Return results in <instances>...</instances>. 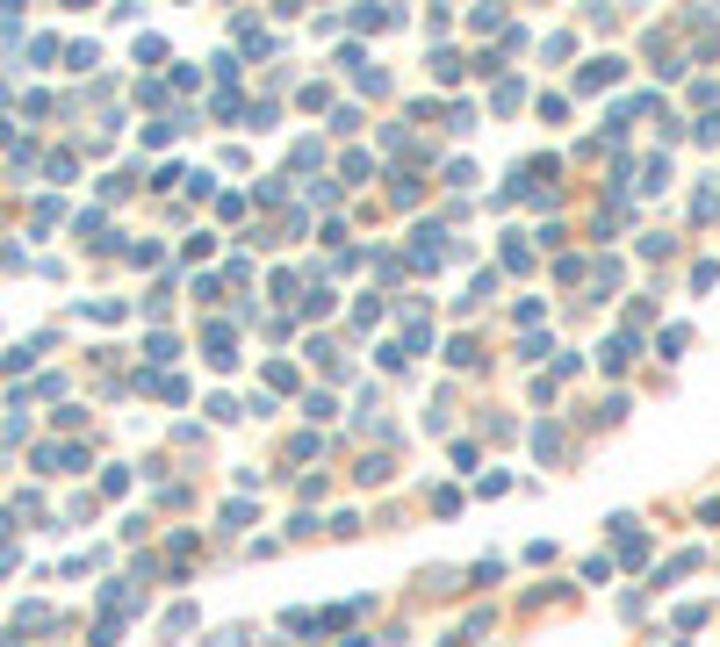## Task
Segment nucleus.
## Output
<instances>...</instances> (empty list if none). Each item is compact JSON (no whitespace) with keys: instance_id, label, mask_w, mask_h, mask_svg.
<instances>
[{"instance_id":"f257e3e1","label":"nucleus","mask_w":720,"mask_h":647,"mask_svg":"<svg viewBox=\"0 0 720 647\" xmlns=\"http://www.w3.org/2000/svg\"><path fill=\"white\" fill-rule=\"evenodd\" d=\"M562 446H569V432H562L555 417H540V425H533V461H562Z\"/></svg>"},{"instance_id":"f03ea898","label":"nucleus","mask_w":720,"mask_h":647,"mask_svg":"<svg viewBox=\"0 0 720 647\" xmlns=\"http://www.w3.org/2000/svg\"><path fill=\"white\" fill-rule=\"evenodd\" d=\"M598 368H606V374H626V368H634V331H619V338L598 346Z\"/></svg>"},{"instance_id":"7ed1b4c3","label":"nucleus","mask_w":720,"mask_h":647,"mask_svg":"<svg viewBox=\"0 0 720 647\" xmlns=\"http://www.w3.org/2000/svg\"><path fill=\"white\" fill-rule=\"evenodd\" d=\"M613 80H619V58H591V65H584V73H577V87H584V93L613 87Z\"/></svg>"},{"instance_id":"20e7f679","label":"nucleus","mask_w":720,"mask_h":647,"mask_svg":"<svg viewBox=\"0 0 720 647\" xmlns=\"http://www.w3.org/2000/svg\"><path fill=\"white\" fill-rule=\"evenodd\" d=\"M699 561H706V554H699V547H685V554H670V561H663V568H656V575H648V583H656V590H663V583H677V575H692V568H699Z\"/></svg>"},{"instance_id":"39448f33","label":"nucleus","mask_w":720,"mask_h":647,"mask_svg":"<svg viewBox=\"0 0 720 647\" xmlns=\"http://www.w3.org/2000/svg\"><path fill=\"white\" fill-rule=\"evenodd\" d=\"M339 181H346V187L375 181V159H368V152H346V166H339Z\"/></svg>"},{"instance_id":"423d86ee","label":"nucleus","mask_w":720,"mask_h":647,"mask_svg":"<svg viewBox=\"0 0 720 647\" xmlns=\"http://www.w3.org/2000/svg\"><path fill=\"white\" fill-rule=\"evenodd\" d=\"M353 475H360V482L375 489V482H390V475H397V461H390V454H368V461L353 467Z\"/></svg>"},{"instance_id":"0eeeda50","label":"nucleus","mask_w":720,"mask_h":647,"mask_svg":"<svg viewBox=\"0 0 720 647\" xmlns=\"http://www.w3.org/2000/svg\"><path fill=\"white\" fill-rule=\"evenodd\" d=\"M591 274V260H584V252H562V260H555V280H584Z\"/></svg>"},{"instance_id":"6e6552de","label":"nucleus","mask_w":720,"mask_h":647,"mask_svg":"<svg viewBox=\"0 0 720 647\" xmlns=\"http://www.w3.org/2000/svg\"><path fill=\"white\" fill-rule=\"evenodd\" d=\"M432 73H439V80H447V87H454V80H461V73H468V58H454V51H439V58H432Z\"/></svg>"},{"instance_id":"1a4fd4ad","label":"nucleus","mask_w":720,"mask_h":647,"mask_svg":"<svg viewBox=\"0 0 720 647\" xmlns=\"http://www.w3.org/2000/svg\"><path fill=\"white\" fill-rule=\"evenodd\" d=\"M685 346H692V331H685V324H670V331H663V360H685Z\"/></svg>"},{"instance_id":"9d476101","label":"nucleus","mask_w":720,"mask_h":647,"mask_svg":"<svg viewBox=\"0 0 720 647\" xmlns=\"http://www.w3.org/2000/svg\"><path fill=\"white\" fill-rule=\"evenodd\" d=\"M447 368H476V338H447Z\"/></svg>"},{"instance_id":"9b49d317","label":"nucleus","mask_w":720,"mask_h":647,"mask_svg":"<svg viewBox=\"0 0 720 647\" xmlns=\"http://www.w3.org/2000/svg\"><path fill=\"white\" fill-rule=\"evenodd\" d=\"M591 280H598V288L613 295V288H619V260H591Z\"/></svg>"},{"instance_id":"f8f14e48","label":"nucleus","mask_w":720,"mask_h":647,"mask_svg":"<svg viewBox=\"0 0 720 647\" xmlns=\"http://www.w3.org/2000/svg\"><path fill=\"white\" fill-rule=\"evenodd\" d=\"M382 22H397L390 7H353V29H382Z\"/></svg>"},{"instance_id":"ddd939ff","label":"nucleus","mask_w":720,"mask_h":647,"mask_svg":"<svg viewBox=\"0 0 720 647\" xmlns=\"http://www.w3.org/2000/svg\"><path fill=\"white\" fill-rule=\"evenodd\" d=\"M447 130H454V137H461V130H476V108H468V101H454V108H447Z\"/></svg>"},{"instance_id":"4468645a","label":"nucleus","mask_w":720,"mask_h":647,"mask_svg":"<svg viewBox=\"0 0 720 647\" xmlns=\"http://www.w3.org/2000/svg\"><path fill=\"white\" fill-rule=\"evenodd\" d=\"M692 137H699V144L714 152V144H720V115H699V123H692Z\"/></svg>"}]
</instances>
